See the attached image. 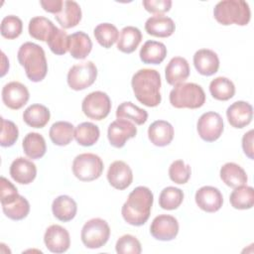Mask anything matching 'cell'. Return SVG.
<instances>
[{
    "instance_id": "6da1fadb",
    "label": "cell",
    "mask_w": 254,
    "mask_h": 254,
    "mask_svg": "<svg viewBox=\"0 0 254 254\" xmlns=\"http://www.w3.org/2000/svg\"><path fill=\"white\" fill-rule=\"evenodd\" d=\"M154 195L147 187H137L128 195L121 208L123 219L130 225L141 226L150 217Z\"/></svg>"
},
{
    "instance_id": "7a4b0ae2",
    "label": "cell",
    "mask_w": 254,
    "mask_h": 254,
    "mask_svg": "<svg viewBox=\"0 0 254 254\" xmlns=\"http://www.w3.org/2000/svg\"><path fill=\"white\" fill-rule=\"evenodd\" d=\"M161 84L159 71L152 68L139 69L133 74L131 79L135 97L139 102L148 107H155L161 103Z\"/></svg>"
},
{
    "instance_id": "3957f363",
    "label": "cell",
    "mask_w": 254,
    "mask_h": 254,
    "mask_svg": "<svg viewBox=\"0 0 254 254\" xmlns=\"http://www.w3.org/2000/svg\"><path fill=\"white\" fill-rule=\"evenodd\" d=\"M17 58L31 81L39 82L46 77L48 64L45 51L41 46L32 42H26L19 48Z\"/></svg>"
},
{
    "instance_id": "277c9868",
    "label": "cell",
    "mask_w": 254,
    "mask_h": 254,
    "mask_svg": "<svg viewBox=\"0 0 254 254\" xmlns=\"http://www.w3.org/2000/svg\"><path fill=\"white\" fill-rule=\"evenodd\" d=\"M215 20L224 26L239 25L245 26L251 18L249 4L243 0H223L219 1L213 9Z\"/></svg>"
},
{
    "instance_id": "5b68a950",
    "label": "cell",
    "mask_w": 254,
    "mask_h": 254,
    "mask_svg": "<svg viewBox=\"0 0 254 254\" xmlns=\"http://www.w3.org/2000/svg\"><path fill=\"white\" fill-rule=\"evenodd\" d=\"M170 103L175 108L196 109L205 102L202 87L193 82H183L175 85L170 92Z\"/></svg>"
},
{
    "instance_id": "8992f818",
    "label": "cell",
    "mask_w": 254,
    "mask_h": 254,
    "mask_svg": "<svg viewBox=\"0 0 254 254\" xmlns=\"http://www.w3.org/2000/svg\"><path fill=\"white\" fill-rule=\"evenodd\" d=\"M103 162L99 156L92 153L77 155L72 162V173L82 182H91L98 179L103 172Z\"/></svg>"
},
{
    "instance_id": "52a82bcc",
    "label": "cell",
    "mask_w": 254,
    "mask_h": 254,
    "mask_svg": "<svg viewBox=\"0 0 254 254\" xmlns=\"http://www.w3.org/2000/svg\"><path fill=\"white\" fill-rule=\"evenodd\" d=\"M110 236V227L102 218H92L81 228L80 238L83 245L89 249H97L106 244Z\"/></svg>"
},
{
    "instance_id": "ba28073f",
    "label": "cell",
    "mask_w": 254,
    "mask_h": 254,
    "mask_svg": "<svg viewBox=\"0 0 254 254\" xmlns=\"http://www.w3.org/2000/svg\"><path fill=\"white\" fill-rule=\"evenodd\" d=\"M97 77L96 65L88 61L72 65L67 72V84L73 90H83L92 85Z\"/></svg>"
},
{
    "instance_id": "9c48e42d",
    "label": "cell",
    "mask_w": 254,
    "mask_h": 254,
    "mask_svg": "<svg viewBox=\"0 0 254 254\" xmlns=\"http://www.w3.org/2000/svg\"><path fill=\"white\" fill-rule=\"evenodd\" d=\"M81 109L85 116L99 121L108 116L111 110V100L105 92L93 91L83 98Z\"/></svg>"
},
{
    "instance_id": "30bf717a",
    "label": "cell",
    "mask_w": 254,
    "mask_h": 254,
    "mask_svg": "<svg viewBox=\"0 0 254 254\" xmlns=\"http://www.w3.org/2000/svg\"><path fill=\"white\" fill-rule=\"evenodd\" d=\"M223 119L217 112L203 113L197 120L196 129L199 137L206 142L216 141L223 132Z\"/></svg>"
},
{
    "instance_id": "8fae6325",
    "label": "cell",
    "mask_w": 254,
    "mask_h": 254,
    "mask_svg": "<svg viewBox=\"0 0 254 254\" xmlns=\"http://www.w3.org/2000/svg\"><path fill=\"white\" fill-rule=\"evenodd\" d=\"M151 235L161 241H171L179 233V222L177 218L169 214L156 216L150 225Z\"/></svg>"
},
{
    "instance_id": "7c38bea8",
    "label": "cell",
    "mask_w": 254,
    "mask_h": 254,
    "mask_svg": "<svg viewBox=\"0 0 254 254\" xmlns=\"http://www.w3.org/2000/svg\"><path fill=\"white\" fill-rule=\"evenodd\" d=\"M136 134V126L127 119H117L111 122L107 130L109 143L115 148H122L126 141L135 137Z\"/></svg>"
},
{
    "instance_id": "4fadbf2b",
    "label": "cell",
    "mask_w": 254,
    "mask_h": 254,
    "mask_svg": "<svg viewBox=\"0 0 254 254\" xmlns=\"http://www.w3.org/2000/svg\"><path fill=\"white\" fill-rule=\"evenodd\" d=\"M28 88L19 81H11L2 88V101L10 109L18 110L29 100Z\"/></svg>"
},
{
    "instance_id": "5bb4252c",
    "label": "cell",
    "mask_w": 254,
    "mask_h": 254,
    "mask_svg": "<svg viewBox=\"0 0 254 254\" xmlns=\"http://www.w3.org/2000/svg\"><path fill=\"white\" fill-rule=\"evenodd\" d=\"M44 242L49 251L53 253H64L70 246L68 231L59 224L49 226L44 235Z\"/></svg>"
},
{
    "instance_id": "9a60e30c",
    "label": "cell",
    "mask_w": 254,
    "mask_h": 254,
    "mask_svg": "<svg viewBox=\"0 0 254 254\" xmlns=\"http://www.w3.org/2000/svg\"><path fill=\"white\" fill-rule=\"evenodd\" d=\"M197 206L205 212H216L223 203V196L217 188L204 186L199 188L194 195Z\"/></svg>"
},
{
    "instance_id": "2e32d148",
    "label": "cell",
    "mask_w": 254,
    "mask_h": 254,
    "mask_svg": "<svg viewBox=\"0 0 254 254\" xmlns=\"http://www.w3.org/2000/svg\"><path fill=\"white\" fill-rule=\"evenodd\" d=\"M226 117L229 124L237 129L246 127L253 118V107L246 101H235L226 110Z\"/></svg>"
},
{
    "instance_id": "e0dca14e",
    "label": "cell",
    "mask_w": 254,
    "mask_h": 254,
    "mask_svg": "<svg viewBox=\"0 0 254 254\" xmlns=\"http://www.w3.org/2000/svg\"><path fill=\"white\" fill-rule=\"evenodd\" d=\"M107 180L114 189L123 190L127 189L133 181L131 168L123 161H114L108 169Z\"/></svg>"
},
{
    "instance_id": "ac0fdd59",
    "label": "cell",
    "mask_w": 254,
    "mask_h": 254,
    "mask_svg": "<svg viewBox=\"0 0 254 254\" xmlns=\"http://www.w3.org/2000/svg\"><path fill=\"white\" fill-rule=\"evenodd\" d=\"M9 172L11 178L16 183L21 185H29L37 176V167L32 161L19 157L12 162Z\"/></svg>"
},
{
    "instance_id": "d6986e66",
    "label": "cell",
    "mask_w": 254,
    "mask_h": 254,
    "mask_svg": "<svg viewBox=\"0 0 254 254\" xmlns=\"http://www.w3.org/2000/svg\"><path fill=\"white\" fill-rule=\"evenodd\" d=\"M193 65L198 73L210 76L219 68V59L215 52L209 49H200L193 55Z\"/></svg>"
},
{
    "instance_id": "ffe728a7",
    "label": "cell",
    "mask_w": 254,
    "mask_h": 254,
    "mask_svg": "<svg viewBox=\"0 0 254 254\" xmlns=\"http://www.w3.org/2000/svg\"><path fill=\"white\" fill-rule=\"evenodd\" d=\"M175 29L176 25L173 19L165 15H154L145 23L147 34L157 38H168L173 35Z\"/></svg>"
},
{
    "instance_id": "44dd1931",
    "label": "cell",
    "mask_w": 254,
    "mask_h": 254,
    "mask_svg": "<svg viewBox=\"0 0 254 254\" xmlns=\"http://www.w3.org/2000/svg\"><path fill=\"white\" fill-rule=\"evenodd\" d=\"M166 80L170 85L183 83L190 75V65L188 61L182 57L173 58L165 68Z\"/></svg>"
},
{
    "instance_id": "7402d4cb",
    "label": "cell",
    "mask_w": 254,
    "mask_h": 254,
    "mask_svg": "<svg viewBox=\"0 0 254 254\" xmlns=\"http://www.w3.org/2000/svg\"><path fill=\"white\" fill-rule=\"evenodd\" d=\"M148 137L155 146L165 147L174 139V127L165 120L154 121L148 128Z\"/></svg>"
},
{
    "instance_id": "603a6c76",
    "label": "cell",
    "mask_w": 254,
    "mask_h": 254,
    "mask_svg": "<svg viewBox=\"0 0 254 254\" xmlns=\"http://www.w3.org/2000/svg\"><path fill=\"white\" fill-rule=\"evenodd\" d=\"M91 49L92 42L84 32L78 31L68 36V51L73 59H85L90 54Z\"/></svg>"
},
{
    "instance_id": "cb8c5ba5",
    "label": "cell",
    "mask_w": 254,
    "mask_h": 254,
    "mask_svg": "<svg viewBox=\"0 0 254 254\" xmlns=\"http://www.w3.org/2000/svg\"><path fill=\"white\" fill-rule=\"evenodd\" d=\"M52 211L54 216L63 222H67L74 218L77 205L73 198L63 194L56 197L52 203Z\"/></svg>"
},
{
    "instance_id": "d4e9b609",
    "label": "cell",
    "mask_w": 254,
    "mask_h": 254,
    "mask_svg": "<svg viewBox=\"0 0 254 254\" xmlns=\"http://www.w3.org/2000/svg\"><path fill=\"white\" fill-rule=\"evenodd\" d=\"M81 15L79 4L72 0H66L64 2L61 13L55 15V18L64 29H70L80 22Z\"/></svg>"
},
{
    "instance_id": "484cf974",
    "label": "cell",
    "mask_w": 254,
    "mask_h": 254,
    "mask_svg": "<svg viewBox=\"0 0 254 254\" xmlns=\"http://www.w3.org/2000/svg\"><path fill=\"white\" fill-rule=\"evenodd\" d=\"M139 56L144 64H159L167 56V48L161 42L147 41L142 46Z\"/></svg>"
},
{
    "instance_id": "4316f807",
    "label": "cell",
    "mask_w": 254,
    "mask_h": 254,
    "mask_svg": "<svg viewBox=\"0 0 254 254\" xmlns=\"http://www.w3.org/2000/svg\"><path fill=\"white\" fill-rule=\"evenodd\" d=\"M219 175L222 182L233 189L245 185L248 181L246 172L239 165L231 162L226 163L221 167Z\"/></svg>"
},
{
    "instance_id": "83f0119b",
    "label": "cell",
    "mask_w": 254,
    "mask_h": 254,
    "mask_svg": "<svg viewBox=\"0 0 254 254\" xmlns=\"http://www.w3.org/2000/svg\"><path fill=\"white\" fill-rule=\"evenodd\" d=\"M51 113L43 104H32L23 112L24 122L33 128H43L50 121Z\"/></svg>"
},
{
    "instance_id": "f1b7e54d",
    "label": "cell",
    "mask_w": 254,
    "mask_h": 254,
    "mask_svg": "<svg viewBox=\"0 0 254 254\" xmlns=\"http://www.w3.org/2000/svg\"><path fill=\"white\" fill-rule=\"evenodd\" d=\"M141 41V31L134 26H126L120 31L117 49L124 54H131L138 48Z\"/></svg>"
},
{
    "instance_id": "f546056e",
    "label": "cell",
    "mask_w": 254,
    "mask_h": 254,
    "mask_svg": "<svg viewBox=\"0 0 254 254\" xmlns=\"http://www.w3.org/2000/svg\"><path fill=\"white\" fill-rule=\"evenodd\" d=\"M56 28L57 27L50 19L43 16H37L30 20L28 31L32 38L42 42H47Z\"/></svg>"
},
{
    "instance_id": "4dcf8cb0",
    "label": "cell",
    "mask_w": 254,
    "mask_h": 254,
    "mask_svg": "<svg viewBox=\"0 0 254 254\" xmlns=\"http://www.w3.org/2000/svg\"><path fill=\"white\" fill-rule=\"evenodd\" d=\"M22 147L26 156L33 160L41 159L42 157H44L47 151L46 141L44 137L37 132L28 133L23 139Z\"/></svg>"
},
{
    "instance_id": "1f68e13d",
    "label": "cell",
    "mask_w": 254,
    "mask_h": 254,
    "mask_svg": "<svg viewBox=\"0 0 254 254\" xmlns=\"http://www.w3.org/2000/svg\"><path fill=\"white\" fill-rule=\"evenodd\" d=\"M74 135V126L67 121H57L55 122L49 131L51 141L57 146L68 145Z\"/></svg>"
},
{
    "instance_id": "d6a6232c",
    "label": "cell",
    "mask_w": 254,
    "mask_h": 254,
    "mask_svg": "<svg viewBox=\"0 0 254 254\" xmlns=\"http://www.w3.org/2000/svg\"><path fill=\"white\" fill-rule=\"evenodd\" d=\"M75 141L84 147L94 145L100 136V131L97 125L91 122H82L74 128Z\"/></svg>"
},
{
    "instance_id": "836d02e7",
    "label": "cell",
    "mask_w": 254,
    "mask_h": 254,
    "mask_svg": "<svg viewBox=\"0 0 254 254\" xmlns=\"http://www.w3.org/2000/svg\"><path fill=\"white\" fill-rule=\"evenodd\" d=\"M116 117L117 119H127L137 125H142L148 119V112L130 101H125L117 107Z\"/></svg>"
},
{
    "instance_id": "e575fe53",
    "label": "cell",
    "mask_w": 254,
    "mask_h": 254,
    "mask_svg": "<svg viewBox=\"0 0 254 254\" xmlns=\"http://www.w3.org/2000/svg\"><path fill=\"white\" fill-rule=\"evenodd\" d=\"M209 92L213 98L220 101H226L234 96L235 86L229 78L218 76L210 81Z\"/></svg>"
},
{
    "instance_id": "d590c367",
    "label": "cell",
    "mask_w": 254,
    "mask_h": 254,
    "mask_svg": "<svg viewBox=\"0 0 254 254\" xmlns=\"http://www.w3.org/2000/svg\"><path fill=\"white\" fill-rule=\"evenodd\" d=\"M230 204L236 209H250L254 204V190L252 187L239 186L234 189L229 197Z\"/></svg>"
},
{
    "instance_id": "8d00e7d4",
    "label": "cell",
    "mask_w": 254,
    "mask_h": 254,
    "mask_svg": "<svg viewBox=\"0 0 254 254\" xmlns=\"http://www.w3.org/2000/svg\"><path fill=\"white\" fill-rule=\"evenodd\" d=\"M93 33L97 43L105 49L111 48L118 41L119 38L118 29L116 28V26L110 23L98 24L94 28Z\"/></svg>"
},
{
    "instance_id": "74e56055",
    "label": "cell",
    "mask_w": 254,
    "mask_h": 254,
    "mask_svg": "<svg viewBox=\"0 0 254 254\" xmlns=\"http://www.w3.org/2000/svg\"><path fill=\"white\" fill-rule=\"evenodd\" d=\"M184 200V192L175 187L165 188L159 196V205L166 210L177 209Z\"/></svg>"
},
{
    "instance_id": "f35d334b",
    "label": "cell",
    "mask_w": 254,
    "mask_h": 254,
    "mask_svg": "<svg viewBox=\"0 0 254 254\" xmlns=\"http://www.w3.org/2000/svg\"><path fill=\"white\" fill-rule=\"evenodd\" d=\"M4 214L12 220H22L30 212V203L22 195H18L17 198L8 204L2 205Z\"/></svg>"
},
{
    "instance_id": "ab89813d",
    "label": "cell",
    "mask_w": 254,
    "mask_h": 254,
    "mask_svg": "<svg viewBox=\"0 0 254 254\" xmlns=\"http://www.w3.org/2000/svg\"><path fill=\"white\" fill-rule=\"evenodd\" d=\"M23 31L22 20L15 15H8L2 19L1 22V35L8 39L13 40L18 38Z\"/></svg>"
},
{
    "instance_id": "60d3db41",
    "label": "cell",
    "mask_w": 254,
    "mask_h": 254,
    "mask_svg": "<svg viewBox=\"0 0 254 254\" xmlns=\"http://www.w3.org/2000/svg\"><path fill=\"white\" fill-rule=\"evenodd\" d=\"M50 50L58 56H63L68 51V35L64 30L59 29L58 27L47 41Z\"/></svg>"
},
{
    "instance_id": "b9f144b4",
    "label": "cell",
    "mask_w": 254,
    "mask_h": 254,
    "mask_svg": "<svg viewBox=\"0 0 254 254\" xmlns=\"http://www.w3.org/2000/svg\"><path fill=\"white\" fill-rule=\"evenodd\" d=\"M190 167L185 164L183 160L174 161L169 168L170 179L178 185H184L188 183L190 178Z\"/></svg>"
},
{
    "instance_id": "7bdbcfd3",
    "label": "cell",
    "mask_w": 254,
    "mask_h": 254,
    "mask_svg": "<svg viewBox=\"0 0 254 254\" xmlns=\"http://www.w3.org/2000/svg\"><path fill=\"white\" fill-rule=\"evenodd\" d=\"M115 250L119 254H140L142 247L140 241L133 235L125 234L118 238Z\"/></svg>"
},
{
    "instance_id": "ee69618b",
    "label": "cell",
    "mask_w": 254,
    "mask_h": 254,
    "mask_svg": "<svg viewBox=\"0 0 254 254\" xmlns=\"http://www.w3.org/2000/svg\"><path fill=\"white\" fill-rule=\"evenodd\" d=\"M19 137V130L16 124L10 120L1 117V139L0 145L2 147L13 146Z\"/></svg>"
},
{
    "instance_id": "f6af8a7d",
    "label": "cell",
    "mask_w": 254,
    "mask_h": 254,
    "mask_svg": "<svg viewBox=\"0 0 254 254\" xmlns=\"http://www.w3.org/2000/svg\"><path fill=\"white\" fill-rule=\"evenodd\" d=\"M0 193H1V205L13 202L19 195L17 188L8 181L5 177H1L0 182Z\"/></svg>"
},
{
    "instance_id": "bcb514c9",
    "label": "cell",
    "mask_w": 254,
    "mask_h": 254,
    "mask_svg": "<svg viewBox=\"0 0 254 254\" xmlns=\"http://www.w3.org/2000/svg\"><path fill=\"white\" fill-rule=\"evenodd\" d=\"M142 3L148 12L156 15H162L163 13L170 11L172 7L171 0H144Z\"/></svg>"
},
{
    "instance_id": "7dc6e473",
    "label": "cell",
    "mask_w": 254,
    "mask_h": 254,
    "mask_svg": "<svg viewBox=\"0 0 254 254\" xmlns=\"http://www.w3.org/2000/svg\"><path fill=\"white\" fill-rule=\"evenodd\" d=\"M64 1L63 0H41L40 4L45 11L57 15L61 13L64 7Z\"/></svg>"
},
{
    "instance_id": "c3c4849f",
    "label": "cell",
    "mask_w": 254,
    "mask_h": 254,
    "mask_svg": "<svg viewBox=\"0 0 254 254\" xmlns=\"http://www.w3.org/2000/svg\"><path fill=\"white\" fill-rule=\"evenodd\" d=\"M253 130H249L247 133H245L242 137V149L244 154L251 160L254 159L253 156Z\"/></svg>"
},
{
    "instance_id": "681fc988",
    "label": "cell",
    "mask_w": 254,
    "mask_h": 254,
    "mask_svg": "<svg viewBox=\"0 0 254 254\" xmlns=\"http://www.w3.org/2000/svg\"><path fill=\"white\" fill-rule=\"evenodd\" d=\"M2 62H3V64H2V71H1V76H4L5 73L8 71L9 69V61L6 59V56L5 54L2 52Z\"/></svg>"
}]
</instances>
